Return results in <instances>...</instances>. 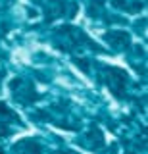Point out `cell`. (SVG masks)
Returning a JSON list of instances; mask_svg holds the SVG:
<instances>
[{"mask_svg": "<svg viewBox=\"0 0 148 154\" xmlns=\"http://www.w3.org/2000/svg\"><path fill=\"white\" fill-rule=\"evenodd\" d=\"M0 114L10 116V110H8V106H6V104H2V102H0Z\"/></svg>", "mask_w": 148, "mask_h": 154, "instance_id": "cell-1", "label": "cell"}]
</instances>
